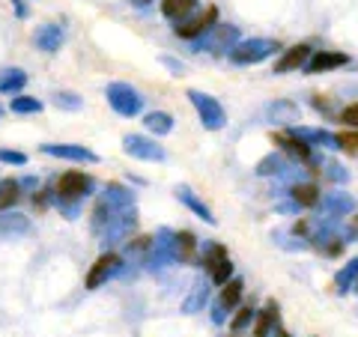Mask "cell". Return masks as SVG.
<instances>
[{"label": "cell", "instance_id": "6da1fadb", "mask_svg": "<svg viewBox=\"0 0 358 337\" xmlns=\"http://www.w3.org/2000/svg\"><path fill=\"white\" fill-rule=\"evenodd\" d=\"M275 51H281V45L275 39H245V42H236V48L230 51V60L236 66H254L268 60Z\"/></svg>", "mask_w": 358, "mask_h": 337}, {"label": "cell", "instance_id": "7a4b0ae2", "mask_svg": "<svg viewBox=\"0 0 358 337\" xmlns=\"http://www.w3.org/2000/svg\"><path fill=\"white\" fill-rule=\"evenodd\" d=\"M188 99H192V105L197 110V117L200 122H203V129L209 131H218L224 129V122H227V114H224V108L215 96H209V93H200V89H188Z\"/></svg>", "mask_w": 358, "mask_h": 337}, {"label": "cell", "instance_id": "3957f363", "mask_svg": "<svg viewBox=\"0 0 358 337\" xmlns=\"http://www.w3.org/2000/svg\"><path fill=\"white\" fill-rule=\"evenodd\" d=\"M105 96H108V105L114 108L120 117H134V114H141V108H143L141 93L129 84H110L105 89Z\"/></svg>", "mask_w": 358, "mask_h": 337}, {"label": "cell", "instance_id": "277c9868", "mask_svg": "<svg viewBox=\"0 0 358 337\" xmlns=\"http://www.w3.org/2000/svg\"><path fill=\"white\" fill-rule=\"evenodd\" d=\"M272 143H275V147H281V152L289 155V159L299 162V164H310L313 162V147L308 141H301L293 129H289V131H275Z\"/></svg>", "mask_w": 358, "mask_h": 337}, {"label": "cell", "instance_id": "5b68a950", "mask_svg": "<svg viewBox=\"0 0 358 337\" xmlns=\"http://www.w3.org/2000/svg\"><path fill=\"white\" fill-rule=\"evenodd\" d=\"M90 185H93V179L87 173H78V171H69L57 179V185H54V194H57L60 203H75V200H81Z\"/></svg>", "mask_w": 358, "mask_h": 337}, {"label": "cell", "instance_id": "8992f818", "mask_svg": "<svg viewBox=\"0 0 358 337\" xmlns=\"http://www.w3.org/2000/svg\"><path fill=\"white\" fill-rule=\"evenodd\" d=\"M203 263L209 268V278H212V284H218L224 287L227 280H233V263H230V257H227V248L224 245H209V251L203 257Z\"/></svg>", "mask_w": 358, "mask_h": 337}, {"label": "cell", "instance_id": "52a82bcc", "mask_svg": "<svg viewBox=\"0 0 358 337\" xmlns=\"http://www.w3.org/2000/svg\"><path fill=\"white\" fill-rule=\"evenodd\" d=\"M215 21H218V6H206L197 18L176 24V36H179V39H203L206 33L215 27Z\"/></svg>", "mask_w": 358, "mask_h": 337}, {"label": "cell", "instance_id": "ba28073f", "mask_svg": "<svg viewBox=\"0 0 358 337\" xmlns=\"http://www.w3.org/2000/svg\"><path fill=\"white\" fill-rule=\"evenodd\" d=\"M236 39H239V27H233V24H221V27H212L203 42L197 45V51H233L236 48Z\"/></svg>", "mask_w": 358, "mask_h": 337}, {"label": "cell", "instance_id": "9c48e42d", "mask_svg": "<svg viewBox=\"0 0 358 337\" xmlns=\"http://www.w3.org/2000/svg\"><path fill=\"white\" fill-rule=\"evenodd\" d=\"M122 150H126V155L141 159V162H164V150L155 141L143 138V134H129V138L122 141Z\"/></svg>", "mask_w": 358, "mask_h": 337}, {"label": "cell", "instance_id": "30bf717a", "mask_svg": "<svg viewBox=\"0 0 358 337\" xmlns=\"http://www.w3.org/2000/svg\"><path fill=\"white\" fill-rule=\"evenodd\" d=\"M45 155H54V159H66V162H81V164H96L99 155L87 147H78V143H42L39 147Z\"/></svg>", "mask_w": 358, "mask_h": 337}, {"label": "cell", "instance_id": "8fae6325", "mask_svg": "<svg viewBox=\"0 0 358 337\" xmlns=\"http://www.w3.org/2000/svg\"><path fill=\"white\" fill-rule=\"evenodd\" d=\"M117 268H120V257L114 251L102 254L93 263V268H90V275H87V289H99L110 275H117Z\"/></svg>", "mask_w": 358, "mask_h": 337}, {"label": "cell", "instance_id": "7c38bea8", "mask_svg": "<svg viewBox=\"0 0 358 337\" xmlns=\"http://www.w3.org/2000/svg\"><path fill=\"white\" fill-rule=\"evenodd\" d=\"M350 63L343 51H313V57L308 60L305 72L308 75H320V72H329V69H341V66Z\"/></svg>", "mask_w": 358, "mask_h": 337}, {"label": "cell", "instance_id": "4fadbf2b", "mask_svg": "<svg viewBox=\"0 0 358 337\" xmlns=\"http://www.w3.org/2000/svg\"><path fill=\"white\" fill-rule=\"evenodd\" d=\"M310 57H313L310 45H293V48H287L281 57H278L275 72H296V69H305Z\"/></svg>", "mask_w": 358, "mask_h": 337}, {"label": "cell", "instance_id": "5bb4252c", "mask_svg": "<svg viewBox=\"0 0 358 337\" xmlns=\"http://www.w3.org/2000/svg\"><path fill=\"white\" fill-rule=\"evenodd\" d=\"M320 206H322V212L331 218V221H341V218H346L350 212H355V200L350 197V194H329V197H322L320 200Z\"/></svg>", "mask_w": 358, "mask_h": 337}, {"label": "cell", "instance_id": "9a60e30c", "mask_svg": "<svg viewBox=\"0 0 358 337\" xmlns=\"http://www.w3.org/2000/svg\"><path fill=\"white\" fill-rule=\"evenodd\" d=\"M179 263H194L197 260V239H194V233H188V230H179L173 233V251H171Z\"/></svg>", "mask_w": 358, "mask_h": 337}, {"label": "cell", "instance_id": "2e32d148", "mask_svg": "<svg viewBox=\"0 0 358 337\" xmlns=\"http://www.w3.org/2000/svg\"><path fill=\"white\" fill-rule=\"evenodd\" d=\"M33 42H36V48L45 51V54L60 51V45H63V30H60V24H45V27H39L36 36H33Z\"/></svg>", "mask_w": 358, "mask_h": 337}, {"label": "cell", "instance_id": "e0dca14e", "mask_svg": "<svg viewBox=\"0 0 358 337\" xmlns=\"http://www.w3.org/2000/svg\"><path fill=\"white\" fill-rule=\"evenodd\" d=\"M289 197H293V203H296V206H305V209L320 206V200H322L320 188L313 185V182H296L293 188H289Z\"/></svg>", "mask_w": 358, "mask_h": 337}, {"label": "cell", "instance_id": "ac0fdd59", "mask_svg": "<svg viewBox=\"0 0 358 337\" xmlns=\"http://www.w3.org/2000/svg\"><path fill=\"white\" fill-rule=\"evenodd\" d=\"M242 293H245V280H242V278L227 280V284L221 287V296H218V310H221V313H224V310H233V308L239 305Z\"/></svg>", "mask_w": 358, "mask_h": 337}, {"label": "cell", "instance_id": "d6986e66", "mask_svg": "<svg viewBox=\"0 0 358 337\" xmlns=\"http://www.w3.org/2000/svg\"><path fill=\"white\" fill-rule=\"evenodd\" d=\"M301 141H308L310 147H329V150H338V134L331 131H322V129H293Z\"/></svg>", "mask_w": 358, "mask_h": 337}, {"label": "cell", "instance_id": "ffe728a7", "mask_svg": "<svg viewBox=\"0 0 358 337\" xmlns=\"http://www.w3.org/2000/svg\"><path fill=\"white\" fill-rule=\"evenodd\" d=\"M194 6H197V0H162V13H164V18L176 21V24H182L185 15H188V13H194Z\"/></svg>", "mask_w": 358, "mask_h": 337}, {"label": "cell", "instance_id": "44dd1931", "mask_svg": "<svg viewBox=\"0 0 358 337\" xmlns=\"http://www.w3.org/2000/svg\"><path fill=\"white\" fill-rule=\"evenodd\" d=\"M179 200H182V203H185L188 209H192L197 218H203L206 224H215V215H212V209L203 203V200H197V197H194L188 188H179Z\"/></svg>", "mask_w": 358, "mask_h": 337}, {"label": "cell", "instance_id": "7402d4cb", "mask_svg": "<svg viewBox=\"0 0 358 337\" xmlns=\"http://www.w3.org/2000/svg\"><path fill=\"white\" fill-rule=\"evenodd\" d=\"M143 126H147L152 134H171L173 131V117L164 114V110H152V114L143 117Z\"/></svg>", "mask_w": 358, "mask_h": 337}, {"label": "cell", "instance_id": "603a6c76", "mask_svg": "<svg viewBox=\"0 0 358 337\" xmlns=\"http://www.w3.org/2000/svg\"><path fill=\"white\" fill-rule=\"evenodd\" d=\"M287 171H289V164L281 159V155H266V159L257 164V173L260 176H287Z\"/></svg>", "mask_w": 358, "mask_h": 337}, {"label": "cell", "instance_id": "cb8c5ba5", "mask_svg": "<svg viewBox=\"0 0 358 337\" xmlns=\"http://www.w3.org/2000/svg\"><path fill=\"white\" fill-rule=\"evenodd\" d=\"M278 317V305L275 301H268L266 310L257 313V322H254V337H268V331H272V322Z\"/></svg>", "mask_w": 358, "mask_h": 337}, {"label": "cell", "instance_id": "d4e9b609", "mask_svg": "<svg viewBox=\"0 0 358 337\" xmlns=\"http://www.w3.org/2000/svg\"><path fill=\"white\" fill-rule=\"evenodd\" d=\"M355 280H358V257H352V260L334 275V287H338V293H346Z\"/></svg>", "mask_w": 358, "mask_h": 337}, {"label": "cell", "instance_id": "484cf974", "mask_svg": "<svg viewBox=\"0 0 358 337\" xmlns=\"http://www.w3.org/2000/svg\"><path fill=\"white\" fill-rule=\"evenodd\" d=\"M30 230V221L24 215H3L0 218V236H21V233H27Z\"/></svg>", "mask_w": 358, "mask_h": 337}, {"label": "cell", "instance_id": "4316f807", "mask_svg": "<svg viewBox=\"0 0 358 337\" xmlns=\"http://www.w3.org/2000/svg\"><path fill=\"white\" fill-rule=\"evenodd\" d=\"M24 84H27V75L21 69H6L0 75V93H18Z\"/></svg>", "mask_w": 358, "mask_h": 337}, {"label": "cell", "instance_id": "83f0119b", "mask_svg": "<svg viewBox=\"0 0 358 337\" xmlns=\"http://www.w3.org/2000/svg\"><path fill=\"white\" fill-rule=\"evenodd\" d=\"M18 191H21V185L15 182V179H0V212L15 206V200L21 197Z\"/></svg>", "mask_w": 358, "mask_h": 337}, {"label": "cell", "instance_id": "f1b7e54d", "mask_svg": "<svg viewBox=\"0 0 358 337\" xmlns=\"http://www.w3.org/2000/svg\"><path fill=\"white\" fill-rule=\"evenodd\" d=\"M13 114H39L42 110V102L33 96H13Z\"/></svg>", "mask_w": 358, "mask_h": 337}, {"label": "cell", "instance_id": "f546056e", "mask_svg": "<svg viewBox=\"0 0 358 337\" xmlns=\"http://www.w3.org/2000/svg\"><path fill=\"white\" fill-rule=\"evenodd\" d=\"M338 150L346 155H358V129L338 131Z\"/></svg>", "mask_w": 358, "mask_h": 337}, {"label": "cell", "instance_id": "4dcf8cb0", "mask_svg": "<svg viewBox=\"0 0 358 337\" xmlns=\"http://www.w3.org/2000/svg\"><path fill=\"white\" fill-rule=\"evenodd\" d=\"M54 105L57 108H66V110H81V99H78L75 93H54Z\"/></svg>", "mask_w": 358, "mask_h": 337}, {"label": "cell", "instance_id": "1f68e13d", "mask_svg": "<svg viewBox=\"0 0 358 337\" xmlns=\"http://www.w3.org/2000/svg\"><path fill=\"white\" fill-rule=\"evenodd\" d=\"M254 317H257L254 308H239V313H236V317H233V322H230V329H233V331H242L245 325H251Z\"/></svg>", "mask_w": 358, "mask_h": 337}, {"label": "cell", "instance_id": "d6a6232c", "mask_svg": "<svg viewBox=\"0 0 358 337\" xmlns=\"http://www.w3.org/2000/svg\"><path fill=\"white\" fill-rule=\"evenodd\" d=\"M322 167H326V176L331 182H346V179H350V173H346L338 162H322Z\"/></svg>", "mask_w": 358, "mask_h": 337}, {"label": "cell", "instance_id": "836d02e7", "mask_svg": "<svg viewBox=\"0 0 358 337\" xmlns=\"http://www.w3.org/2000/svg\"><path fill=\"white\" fill-rule=\"evenodd\" d=\"M200 305H206V287L203 284L194 287V296H192V301H185V310H197Z\"/></svg>", "mask_w": 358, "mask_h": 337}, {"label": "cell", "instance_id": "e575fe53", "mask_svg": "<svg viewBox=\"0 0 358 337\" xmlns=\"http://www.w3.org/2000/svg\"><path fill=\"white\" fill-rule=\"evenodd\" d=\"M0 162H6V164H27V155L24 152H15V150H0Z\"/></svg>", "mask_w": 358, "mask_h": 337}, {"label": "cell", "instance_id": "d590c367", "mask_svg": "<svg viewBox=\"0 0 358 337\" xmlns=\"http://www.w3.org/2000/svg\"><path fill=\"white\" fill-rule=\"evenodd\" d=\"M341 120L346 122V126L358 129V102H355V105H346V108L341 110Z\"/></svg>", "mask_w": 358, "mask_h": 337}, {"label": "cell", "instance_id": "8d00e7d4", "mask_svg": "<svg viewBox=\"0 0 358 337\" xmlns=\"http://www.w3.org/2000/svg\"><path fill=\"white\" fill-rule=\"evenodd\" d=\"M310 230H313V221H308V218H301V221L293 224V233L296 236H310Z\"/></svg>", "mask_w": 358, "mask_h": 337}, {"label": "cell", "instance_id": "74e56055", "mask_svg": "<svg viewBox=\"0 0 358 337\" xmlns=\"http://www.w3.org/2000/svg\"><path fill=\"white\" fill-rule=\"evenodd\" d=\"M343 236H346V242H350V239H355V236H358V215L346 218V230H343Z\"/></svg>", "mask_w": 358, "mask_h": 337}, {"label": "cell", "instance_id": "f35d334b", "mask_svg": "<svg viewBox=\"0 0 358 337\" xmlns=\"http://www.w3.org/2000/svg\"><path fill=\"white\" fill-rule=\"evenodd\" d=\"M13 3H15V13H18L21 18H24V15H27V9H24V0H13Z\"/></svg>", "mask_w": 358, "mask_h": 337}, {"label": "cell", "instance_id": "ab89813d", "mask_svg": "<svg viewBox=\"0 0 358 337\" xmlns=\"http://www.w3.org/2000/svg\"><path fill=\"white\" fill-rule=\"evenodd\" d=\"M230 337H239V334H236V331H233V334H230Z\"/></svg>", "mask_w": 358, "mask_h": 337}, {"label": "cell", "instance_id": "60d3db41", "mask_svg": "<svg viewBox=\"0 0 358 337\" xmlns=\"http://www.w3.org/2000/svg\"><path fill=\"white\" fill-rule=\"evenodd\" d=\"M143 3H152V0H143Z\"/></svg>", "mask_w": 358, "mask_h": 337}]
</instances>
